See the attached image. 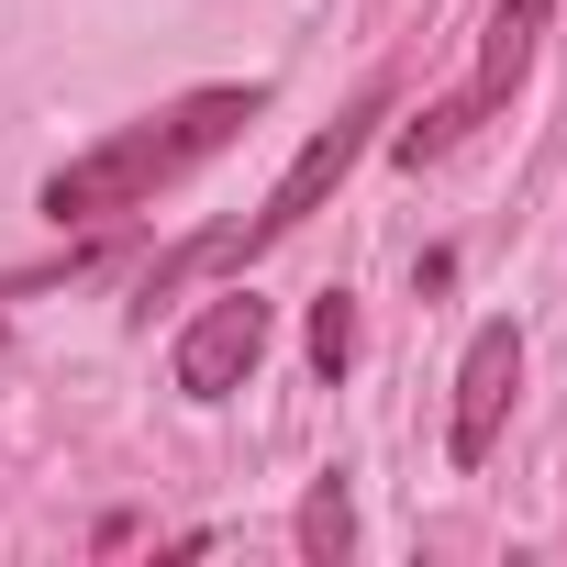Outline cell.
Returning <instances> with one entry per match:
<instances>
[{"instance_id": "cell-1", "label": "cell", "mask_w": 567, "mask_h": 567, "mask_svg": "<svg viewBox=\"0 0 567 567\" xmlns=\"http://www.w3.org/2000/svg\"><path fill=\"white\" fill-rule=\"evenodd\" d=\"M256 112H267V90H234V79H212V90H178L167 112H145V123H123V134H101L90 156H68L56 178H45V223H123V212H145L156 189H178L189 167H212L234 134H256Z\"/></svg>"}, {"instance_id": "cell-2", "label": "cell", "mask_w": 567, "mask_h": 567, "mask_svg": "<svg viewBox=\"0 0 567 567\" xmlns=\"http://www.w3.org/2000/svg\"><path fill=\"white\" fill-rule=\"evenodd\" d=\"M379 123H390V79H368V90H357V101H346V112H334V123L290 156V167H278V189H267L245 223H212L200 245H178L167 267H145V301H156V290H178V278H212V267H245V256H267V245H290V234H301V223L346 189V167L379 145Z\"/></svg>"}, {"instance_id": "cell-3", "label": "cell", "mask_w": 567, "mask_h": 567, "mask_svg": "<svg viewBox=\"0 0 567 567\" xmlns=\"http://www.w3.org/2000/svg\"><path fill=\"white\" fill-rule=\"evenodd\" d=\"M545 23H556V0H501L489 12V45H478V79L456 90V101H434V112H412L401 134H390V156L401 167H434V156H456L512 90H523V68H534V45H545Z\"/></svg>"}, {"instance_id": "cell-4", "label": "cell", "mask_w": 567, "mask_h": 567, "mask_svg": "<svg viewBox=\"0 0 567 567\" xmlns=\"http://www.w3.org/2000/svg\"><path fill=\"white\" fill-rule=\"evenodd\" d=\"M256 357H267V301H256V290H223V301H200V312L178 323L167 379H178L189 401H234V390L256 379Z\"/></svg>"}, {"instance_id": "cell-5", "label": "cell", "mask_w": 567, "mask_h": 567, "mask_svg": "<svg viewBox=\"0 0 567 567\" xmlns=\"http://www.w3.org/2000/svg\"><path fill=\"white\" fill-rule=\"evenodd\" d=\"M512 390H523V334H512V323H478V334H467V368H456V412H445V456H456V467H478V456L501 445Z\"/></svg>"}, {"instance_id": "cell-6", "label": "cell", "mask_w": 567, "mask_h": 567, "mask_svg": "<svg viewBox=\"0 0 567 567\" xmlns=\"http://www.w3.org/2000/svg\"><path fill=\"white\" fill-rule=\"evenodd\" d=\"M346 545H357V512H346V478H323L301 501V556H346Z\"/></svg>"}, {"instance_id": "cell-7", "label": "cell", "mask_w": 567, "mask_h": 567, "mask_svg": "<svg viewBox=\"0 0 567 567\" xmlns=\"http://www.w3.org/2000/svg\"><path fill=\"white\" fill-rule=\"evenodd\" d=\"M346 357H357V301H346V290H323V301H312V368L334 379Z\"/></svg>"}]
</instances>
